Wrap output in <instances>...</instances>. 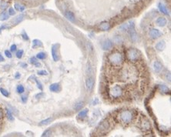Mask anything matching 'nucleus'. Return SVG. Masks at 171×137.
Instances as JSON below:
<instances>
[{
  "label": "nucleus",
  "instance_id": "nucleus-1",
  "mask_svg": "<svg viewBox=\"0 0 171 137\" xmlns=\"http://www.w3.org/2000/svg\"><path fill=\"white\" fill-rule=\"evenodd\" d=\"M134 118V114L132 110H123L119 114V119L121 123L124 124H129L130 123Z\"/></svg>",
  "mask_w": 171,
  "mask_h": 137
},
{
  "label": "nucleus",
  "instance_id": "nucleus-2",
  "mask_svg": "<svg viewBox=\"0 0 171 137\" xmlns=\"http://www.w3.org/2000/svg\"><path fill=\"white\" fill-rule=\"evenodd\" d=\"M108 60L113 66H119V65H120L123 62V55L120 52H116L111 53L110 55H109Z\"/></svg>",
  "mask_w": 171,
  "mask_h": 137
},
{
  "label": "nucleus",
  "instance_id": "nucleus-3",
  "mask_svg": "<svg viewBox=\"0 0 171 137\" xmlns=\"http://www.w3.org/2000/svg\"><path fill=\"white\" fill-rule=\"evenodd\" d=\"M123 93V91L122 87L120 86H118V85H116L113 87H111L110 91H109L110 96L111 98H113V99H118V98L121 97Z\"/></svg>",
  "mask_w": 171,
  "mask_h": 137
},
{
  "label": "nucleus",
  "instance_id": "nucleus-4",
  "mask_svg": "<svg viewBox=\"0 0 171 137\" xmlns=\"http://www.w3.org/2000/svg\"><path fill=\"white\" fill-rule=\"evenodd\" d=\"M126 56L129 61L135 62L139 57V52L136 49H129L126 52Z\"/></svg>",
  "mask_w": 171,
  "mask_h": 137
},
{
  "label": "nucleus",
  "instance_id": "nucleus-5",
  "mask_svg": "<svg viewBox=\"0 0 171 137\" xmlns=\"http://www.w3.org/2000/svg\"><path fill=\"white\" fill-rule=\"evenodd\" d=\"M110 128V123L108 122V121H106V120H105V121H103L102 122V123H100L99 126H98V130L100 132V133H106L108 130H109V129Z\"/></svg>",
  "mask_w": 171,
  "mask_h": 137
},
{
  "label": "nucleus",
  "instance_id": "nucleus-6",
  "mask_svg": "<svg viewBox=\"0 0 171 137\" xmlns=\"http://www.w3.org/2000/svg\"><path fill=\"white\" fill-rule=\"evenodd\" d=\"M149 35L151 39H155L159 38L161 35V33L160 32V30L157 29H150L149 31Z\"/></svg>",
  "mask_w": 171,
  "mask_h": 137
},
{
  "label": "nucleus",
  "instance_id": "nucleus-7",
  "mask_svg": "<svg viewBox=\"0 0 171 137\" xmlns=\"http://www.w3.org/2000/svg\"><path fill=\"white\" fill-rule=\"evenodd\" d=\"M129 30V37H130V39L133 43H135L137 40V33L134 29V27L133 28H130L128 29Z\"/></svg>",
  "mask_w": 171,
  "mask_h": 137
},
{
  "label": "nucleus",
  "instance_id": "nucleus-8",
  "mask_svg": "<svg viewBox=\"0 0 171 137\" xmlns=\"http://www.w3.org/2000/svg\"><path fill=\"white\" fill-rule=\"evenodd\" d=\"M94 86V80L92 76L88 77L86 80V86L88 91H91Z\"/></svg>",
  "mask_w": 171,
  "mask_h": 137
},
{
  "label": "nucleus",
  "instance_id": "nucleus-9",
  "mask_svg": "<svg viewBox=\"0 0 171 137\" xmlns=\"http://www.w3.org/2000/svg\"><path fill=\"white\" fill-rule=\"evenodd\" d=\"M133 27H134V23H133V22H129V23H126L123 24L122 25H120L119 27V29H120V31H126L129 29L133 28Z\"/></svg>",
  "mask_w": 171,
  "mask_h": 137
},
{
  "label": "nucleus",
  "instance_id": "nucleus-10",
  "mask_svg": "<svg viewBox=\"0 0 171 137\" xmlns=\"http://www.w3.org/2000/svg\"><path fill=\"white\" fill-rule=\"evenodd\" d=\"M52 56L55 62H57L59 60V53H58V49L57 45L55 44L52 46Z\"/></svg>",
  "mask_w": 171,
  "mask_h": 137
},
{
  "label": "nucleus",
  "instance_id": "nucleus-11",
  "mask_svg": "<svg viewBox=\"0 0 171 137\" xmlns=\"http://www.w3.org/2000/svg\"><path fill=\"white\" fill-rule=\"evenodd\" d=\"M113 43L110 39H106L103 43V49L104 50H110L113 48Z\"/></svg>",
  "mask_w": 171,
  "mask_h": 137
},
{
  "label": "nucleus",
  "instance_id": "nucleus-12",
  "mask_svg": "<svg viewBox=\"0 0 171 137\" xmlns=\"http://www.w3.org/2000/svg\"><path fill=\"white\" fill-rule=\"evenodd\" d=\"M49 89L51 92H58L61 90V86L59 83H53L52 85H50L49 86Z\"/></svg>",
  "mask_w": 171,
  "mask_h": 137
},
{
  "label": "nucleus",
  "instance_id": "nucleus-13",
  "mask_svg": "<svg viewBox=\"0 0 171 137\" xmlns=\"http://www.w3.org/2000/svg\"><path fill=\"white\" fill-rule=\"evenodd\" d=\"M156 23H157V25H159L160 27H163V26H165L167 25V19L164 17H160V18H158L157 19Z\"/></svg>",
  "mask_w": 171,
  "mask_h": 137
},
{
  "label": "nucleus",
  "instance_id": "nucleus-14",
  "mask_svg": "<svg viewBox=\"0 0 171 137\" xmlns=\"http://www.w3.org/2000/svg\"><path fill=\"white\" fill-rule=\"evenodd\" d=\"M153 68H154V70L157 72L159 73V72H161V70L163 69V65L159 61H155L154 63H153Z\"/></svg>",
  "mask_w": 171,
  "mask_h": 137
},
{
  "label": "nucleus",
  "instance_id": "nucleus-15",
  "mask_svg": "<svg viewBox=\"0 0 171 137\" xmlns=\"http://www.w3.org/2000/svg\"><path fill=\"white\" fill-rule=\"evenodd\" d=\"M65 15L66 17V19L69 20L70 22H75V15L74 14L70 11H66L65 12Z\"/></svg>",
  "mask_w": 171,
  "mask_h": 137
},
{
  "label": "nucleus",
  "instance_id": "nucleus-16",
  "mask_svg": "<svg viewBox=\"0 0 171 137\" xmlns=\"http://www.w3.org/2000/svg\"><path fill=\"white\" fill-rule=\"evenodd\" d=\"M165 47H166V43L164 41H160L156 45V49L158 51H163L165 49Z\"/></svg>",
  "mask_w": 171,
  "mask_h": 137
},
{
  "label": "nucleus",
  "instance_id": "nucleus-17",
  "mask_svg": "<svg viewBox=\"0 0 171 137\" xmlns=\"http://www.w3.org/2000/svg\"><path fill=\"white\" fill-rule=\"evenodd\" d=\"M100 29L102 31H107L110 29V24L108 23H103L100 25Z\"/></svg>",
  "mask_w": 171,
  "mask_h": 137
},
{
  "label": "nucleus",
  "instance_id": "nucleus-18",
  "mask_svg": "<svg viewBox=\"0 0 171 137\" xmlns=\"http://www.w3.org/2000/svg\"><path fill=\"white\" fill-rule=\"evenodd\" d=\"M142 128L144 130H148L150 128V123L147 119H144L143 122H142Z\"/></svg>",
  "mask_w": 171,
  "mask_h": 137
},
{
  "label": "nucleus",
  "instance_id": "nucleus-19",
  "mask_svg": "<svg viewBox=\"0 0 171 137\" xmlns=\"http://www.w3.org/2000/svg\"><path fill=\"white\" fill-rule=\"evenodd\" d=\"M24 15H18L16 18H15L13 20H12V22L14 23V24H18V23H19L20 22H22L23 20V19H24Z\"/></svg>",
  "mask_w": 171,
  "mask_h": 137
},
{
  "label": "nucleus",
  "instance_id": "nucleus-20",
  "mask_svg": "<svg viewBox=\"0 0 171 137\" xmlns=\"http://www.w3.org/2000/svg\"><path fill=\"white\" fill-rule=\"evenodd\" d=\"M9 13L7 12H3L0 15V19L2 21H5V20H7L9 19Z\"/></svg>",
  "mask_w": 171,
  "mask_h": 137
},
{
  "label": "nucleus",
  "instance_id": "nucleus-21",
  "mask_svg": "<svg viewBox=\"0 0 171 137\" xmlns=\"http://www.w3.org/2000/svg\"><path fill=\"white\" fill-rule=\"evenodd\" d=\"M15 9L17 10V11L19 12H23L25 10V6L20 4V3H15Z\"/></svg>",
  "mask_w": 171,
  "mask_h": 137
},
{
  "label": "nucleus",
  "instance_id": "nucleus-22",
  "mask_svg": "<svg viewBox=\"0 0 171 137\" xmlns=\"http://www.w3.org/2000/svg\"><path fill=\"white\" fill-rule=\"evenodd\" d=\"M87 113H88V109H82V110H81L80 113H79L78 117L79 118H85L87 115Z\"/></svg>",
  "mask_w": 171,
  "mask_h": 137
},
{
  "label": "nucleus",
  "instance_id": "nucleus-23",
  "mask_svg": "<svg viewBox=\"0 0 171 137\" xmlns=\"http://www.w3.org/2000/svg\"><path fill=\"white\" fill-rule=\"evenodd\" d=\"M53 120V118H48V119H45V120H43V121L39 123V126H45V125H48V124H49Z\"/></svg>",
  "mask_w": 171,
  "mask_h": 137
},
{
  "label": "nucleus",
  "instance_id": "nucleus-24",
  "mask_svg": "<svg viewBox=\"0 0 171 137\" xmlns=\"http://www.w3.org/2000/svg\"><path fill=\"white\" fill-rule=\"evenodd\" d=\"M159 88H160V91L162 92H163V93H168L170 92V89L167 86H165V85H160Z\"/></svg>",
  "mask_w": 171,
  "mask_h": 137
},
{
  "label": "nucleus",
  "instance_id": "nucleus-25",
  "mask_svg": "<svg viewBox=\"0 0 171 137\" xmlns=\"http://www.w3.org/2000/svg\"><path fill=\"white\" fill-rule=\"evenodd\" d=\"M30 62L32 63V64H33L35 65L36 67H40V63L37 61V59H36V58L35 57H32L30 59Z\"/></svg>",
  "mask_w": 171,
  "mask_h": 137
},
{
  "label": "nucleus",
  "instance_id": "nucleus-26",
  "mask_svg": "<svg viewBox=\"0 0 171 137\" xmlns=\"http://www.w3.org/2000/svg\"><path fill=\"white\" fill-rule=\"evenodd\" d=\"M159 9H160V12L165 15H168V11L167 9V8L165 7V6H163V4H160L159 5Z\"/></svg>",
  "mask_w": 171,
  "mask_h": 137
},
{
  "label": "nucleus",
  "instance_id": "nucleus-27",
  "mask_svg": "<svg viewBox=\"0 0 171 137\" xmlns=\"http://www.w3.org/2000/svg\"><path fill=\"white\" fill-rule=\"evenodd\" d=\"M43 46V44H42V43H41L39 40H38V39H34V40H33V48L37 47V46Z\"/></svg>",
  "mask_w": 171,
  "mask_h": 137
},
{
  "label": "nucleus",
  "instance_id": "nucleus-28",
  "mask_svg": "<svg viewBox=\"0 0 171 137\" xmlns=\"http://www.w3.org/2000/svg\"><path fill=\"white\" fill-rule=\"evenodd\" d=\"M83 106H84V103H83V102H80V103H76V104L75 105L74 108H75V109H76V110H80V109H81L82 108Z\"/></svg>",
  "mask_w": 171,
  "mask_h": 137
},
{
  "label": "nucleus",
  "instance_id": "nucleus-29",
  "mask_svg": "<svg viewBox=\"0 0 171 137\" xmlns=\"http://www.w3.org/2000/svg\"><path fill=\"white\" fill-rule=\"evenodd\" d=\"M6 113H7V118H8V119L10 120V121H13V120H14V118H13V116H12L11 111L7 109H6Z\"/></svg>",
  "mask_w": 171,
  "mask_h": 137
},
{
  "label": "nucleus",
  "instance_id": "nucleus-30",
  "mask_svg": "<svg viewBox=\"0 0 171 137\" xmlns=\"http://www.w3.org/2000/svg\"><path fill=\"white\" fill-rule=\"evenodd\" d=\"M51 135H52V130L50 129H48L43 133L42 136H50Z\"/></svg>",
  "mask_w": 171,
  "mask_h": 137
},
{
  "label": "nucleus",
  "instance_id": "nucleus-31",
  "mask_svg": "<svg viewBox=\"0 0 171 137\" xmlns=\"http://www.w3.org/2000/svg\"><path fill=\"white\" fill-rule=\"evenodd\" d=\"M16 90L18 92V93L22 94V93H23L25 92V89H24V87H23L22 85H19L17 86V88H16Z\"/></svg>",
  "mask_w": 171,
  "mask_h": 137
},
{
  "label": "nucleus",
  "instance_id": "nucleus-32",
  "mask_svg": "<svg viewBox=\"0 0 171 137\" xmlns=\"http://www.w3.org/2000/svg\"><path fill=\"white\" fill-rule=\"evenodd\" d=\"M46 57V54L45 52H39L37 54L36 58L39 59H44Z\"/></svg>",
  "mask_w": 171,
  "mask_h": 137
},
{
  "label": "nucleus",
  "instance_id": "nucleus-33",
  "mask_svg": "<svg viewBox=\"0 0 171 137\" xmlns=\"http://www.w3.org/2000/svg\"><path fill=\"white\" fill-rule=\"evenodd\" d=\"M0 92H1V93L4 96H6V97H8L9 96V92H7V90H6V89H4L3 88H0Z\"/></svg>",
  "mask_w": 171,
  "mask_h": 137
},
{
  "label": "nucleus",
  "instance_id": "nucleus-34",
  "mask_svg": "<svg viewBox=\"0 0 171 137\" xmlns=\"http://www.w3.org/2000/svg\"><path fill=\"white\" fill-rule=\"evenodd\" d=\"M87 72H88V74H92V67L91 64H90V62H89L88 63H87Z\"/></svg>",
  "mask_w": 171,
  "mask_h": 137
},
{
  "label": "nucleus",
  "instance_id": "nucleus-35",
  "mask_svg": "<svg viewBox=\"0 0 171 137\" xmlns=\"http://www.w3.org/2000/svg\"><path fill=\"white\" fill-rule=\"evenodd\" d=\"M23 55V50H19L16 52V57L18 59H21Z\"/></svg>",
  "mask_w": 171,
  "mask_h": 137
},
{
  "label": "nucleus",
  "instance_id": "nucleus-36",
  "mask_svg": "<svg viewBox=\"0 0 171 137\" xmlns=\"http://www.w3.org/2000/svg\"><path fill=\"white\" fill-rule=\"evenodd\" d=\"M35 82H36V84H37L38 88H39L40 90H43V85L41 84V82H40L39 81H38L37 79H35Z\"/></svg>",
  "mask_w": 171,
  "mask_h": 137
},
{
  "label": "nucleus",
  "instance_id": "nucleus-37",
  "mask_svg": "<svg viewBox=\"0 0 171 137\" xmlns=\"http://www.w3.org/2000/svg\"><path fill=\"white\" fill-rule=\"evenodd\" d=\"M38 74H39V75H40V76H46V75H48L47 72H46V71H45V70L39 71V72H38Z\"/></svg>",
  "mask_w": 171,
  "mask_h": 137
},
{
  "label": "nucleus",
  "instance_id": "nucleus-38",
  "mask_svg": "<svg viewBox=\"0 0 171 137\" xmlns=\"http://www.w3.org/2000/svg\"><path fill=\"white\" fill-rule=\"evenodd\" d=\"M165 78H166V80H167V81L170 82V72H167L166 73Z\"/></svg>",
  "mask_w": 171,
  "mask_h": 137
},
{
  "label": "nucleus",
  "instance_id": "nucleus-39",
  "mask_svg": "<svg viewBox=\"0 0 171 137\" xmlns=\"http://www.w3.org/2000/svg\"><path fill=\"white\" fill-rule=\"evenodd\" d=\"M8 13H9V15H14L15 14V10H14L12 8H10V9H9V12H8Z\"/></svg>",
  "mask_w": 171,
  "mask_h": 137
},
{
  "label": "nucleus",
  "instance_id": "nucleus-40",
  "mask_svg": "<svg viewBox=\"0 0 171 137\" xmlns=\"http://www.w3.org/2000/svg\"><path fill=\"white\" fill-rule=\"evenodd\" d=\"M1 9H6V8H7V3H6V2H2V3H1Z\"/></svg>",
  "mask_w": 171,
  "mask_h": 137
},
{
  "label": "nucleus",
  "instance_id": "nucleus-41",
  "mask_svg": "<svg viewBox=\"0 0 171 137\" xmlns=\"http://www.w3.org/2000/svg\"><path fill=\"white\" fill-rule=\"evenodd\" d=\"M5 55L6 56V57L12 58L11 52H9V50H6V51H5Z\"/></svg>",
  "mask_w": 171,
  "mask_h": 137
},
{
  "label": "nucleus",
  "instance_id": "nucleus-42",
  "mask_svg": "<svg viewBox=\"0 0 171 137\" xmlns=\"http://www.w3.org/2000/svg\"><path fill=\"white\" fill-rule=\"evenodd\" d=\"M21 99H22L23 103H25L27 102V96H23L21 97Z\"/></svg>",
  "mask_w": 171,
  "mask_h": 137
},
{
  "label": "nucleus",
  "instance_id": "nucleus-43",
  "mask_svg": "<svg viewBox=\"0 0 171 137\" xmlns=\"http://www.w3.org/2000/svg\"><path fill=\"white\" fill-rule=\"evenodd\" d=\"M23 38L24 39H25V40H28V39H29V37H28V35H27V34H26L25 32H23Z\"/></svg>",
  "mask_w": 171,
  "mask_h": 137
},
{
  "label": "nucleus",
  "instance_id": "nucleus-44",
  "mask_svg": "<svg viewBox=\"0 0 171 137\" xmlns=\"http://www.w3.org/2000/svg\"><path fill=\"white\" fill-rule=\"evenodd\" d=\"M10 49H11L12 52H15V51L16 50V46H15V44H13V45L11 46V48H10Z\"/></svg>",
  "mask_w": 171,
  "mask_h": 137
},
{
  "label": "nucleus",
  "instance_id": "nucleus-45",
  "mask_svg": "<svg viewBox=\"0 0 171 137\" xmlns=\"http://www.w3.org/2000/svg\"><path fill=\"white\" fill-rule=\"evenodd\" d=\"M7 28V26L6 25H2V27H0V32L2 30V29H6Z\"/></svg>",
  "mask_w": 171,
  "mask_h": 137
},
{
  "label": "nucleus",
  "instance_id": "nucleus-46",
  "mask_svg": "<svg viewBox=\"0 0 171 137\" xmlns=\"http://www.w3.org/2000/svg\"><path fill=\"white\" fill-rule=\"evenodd\" d=\"M4 61V58L2 56V54L0 53V62H3Z\"/></svg>",
  "mask_w": 171,
  "mask_h": 137
},
{
  "label": "nucleus",
  "instance_id": "nucleus-47",
  "mask_svg": "<svg viewBox=\"0 0 171 137\" xmlns=\"http://www.w3.org/2000/svg\"><path fill=\"white\" fill-rule=\"evenodd\" d=\"M2 116H3V113H2V110H1V109H0V119L2 118Z\"/></svg>",
  "mask_w": 171,
  "mask_h": 137
},
{
  "label": "nucleus",
  "instance_id": "nucleus-48",
  "mask_svg": "<svg viewBox=\"0 0 171 137\" xmlns=\"http://www.w3.org/2000/svg\"><path fill=\"white\" fill-rule=\"evenodd\" d=\"M20 77V75H19V73H17L16 75H15V78L16 79H18V78H19Z\"/></svg>",
  "mask_w": 171,
  "mask_h": 137
}]
</instances>
